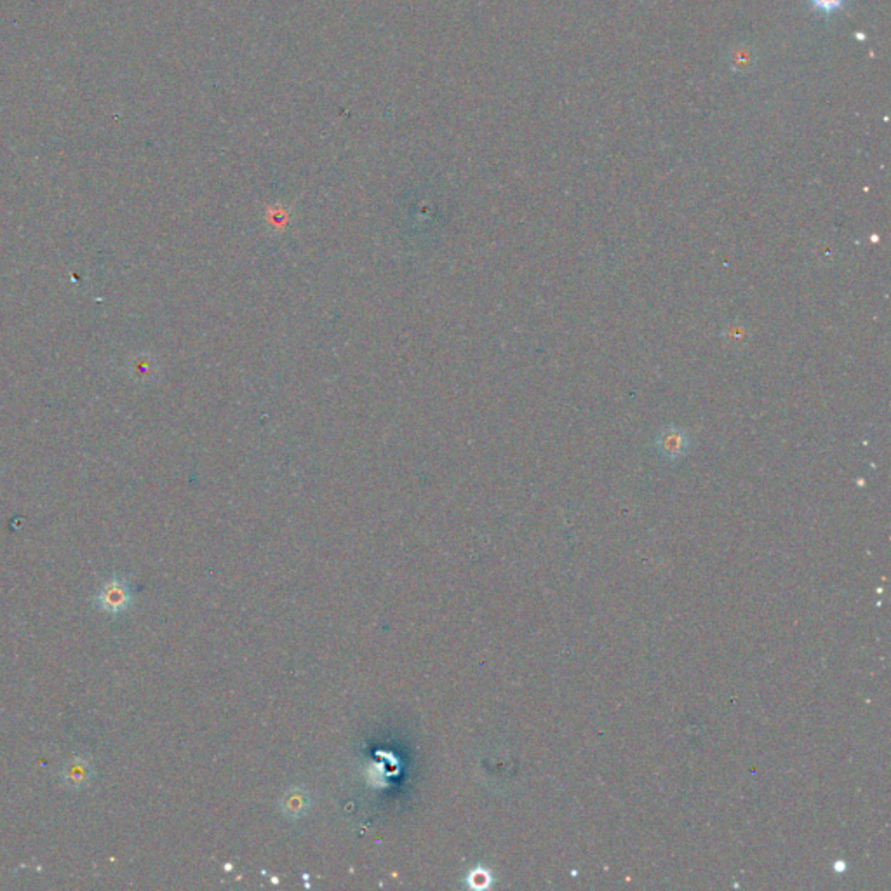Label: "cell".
Here are the masks:
<instances>
[{
  "label": "cell",
  "mask_w": 891,
  "mask_h": 891,
  "mask_svg": "<svg viewBox=\"0 0 891 891\" xmlns=\"http://www.w3.org/2000/svg\"><path fill=\"white\" fill-rule=\"evenodd\" d=\"M131 603H133L131 589L118 576H114L109 581H105V585L101 587V590L96 596L98 607L110 613V615L124 613L131 606Z\"/></svg>",
  "instance_id": "obj_1"
},
{
  "label": "cell",
  "mask_w": 891,
  "mask_h": 891,
  "mask_svg": "<svg viewBox=\"0 0 891 891\" xmlns=\"http://www.w3.org/2000/svg\"><path fill=\"white\" fill-rule=\"evenodd\" d=\"M688 442L690 441L683 432L670 429V431L663 432L659 437V450H660L661 455L667 457L668 460H676L686 453Z\"/></svg>",
  "instance_id": "obj_2"
},
{
  "label": "cell",
  "mask_w": 891,
  "mask_h": 891,
  "mask_svg": "<svg viewBox=\"0 0 891 891\" xmlns=\"http://www.w3.org/2000/svg\"><path fill=\"white\" fill-rule=\"evenodd\" d=\"M92 768L84 757H74L63 772V780L70 789H83L91 782Z\"/></svg>",
  "instance_id": "obj_3"
},
{
  "label": "cell",
  "mask_w": 891,
  "mask_h": 891,
  "mask_svg": "<svg viewBox=\"0 0 891 891\" xmlns=\"http://www.w3.org/2000/svg\"><path fill=\"white\" fill-rule=\"evenodd\" d=\"M283 808H284V813L291 818L301 817L309 809V794L301 792L300 789L294 792H289L288 798H284Z\"/></svg>",
  "instance_id": "obj_4"
},
{
  "label": "cell",
  "mask_w": 891,
  "mask_h": 891,
  "mask_svg": "<svg viewBox=\"0 0 891 891\" xmlns=\"http://www.w3.org/2000/svg\"><path fill=\"white\" fill-rule=\"evenodd\" d=\"M808 2L815 13L824 16H831L834 13L841 11L846 4V0H808Z\"/></svg>",
  "instance_id": "obj_5"
}]
</instances>
